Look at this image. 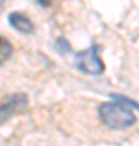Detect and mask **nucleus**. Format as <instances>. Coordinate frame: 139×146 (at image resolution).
Listing matches in <instances>:
<instances>
[{
  "label": "nucleus",
  "instance_id": "obj_1",
  "mask_svg": "<svg viewBox=\"0 0 139 146\" xmlns=\"http://www.w3.org/2000/svg\"><path fill=\"white\" fill-rule=\"evenodd\" d=\"M99 119L110 130H123L136 122V115L128 106L110 101L99 106Z\"/></svg>",
  "mask_w": 139,
  "mask_h": 146
},
{
  "label": "nucleus",
  "instance_id": "obj_2",
  "mask_svg": "<svg viewBox=\"0 0 139 146\" xmlns=\"http://www.w3.org/2000/svg\"><path fill=\"white\" fill-rule=\"evenodd\" d=\"M99 50H100V47L97 44H92L86 50L78 52L74 57V65L78 67V70L86 75H92V76L100 75L105 67H103V62L100 60Z\"/></svg>",
  "mask_w": 139,
  "mask_h": 146
},
{
  "label": "nucleus",
  "instance_id": "obj_3",
  "mask_svg": "<svg viewBox=\"0 0 139 146\" xmlns=\"http://www.w3.org/2000/svg\"><path fill=\"white\" fill-rule=\"evenodd\" d=\"M8 23H10V26L16 31L23 33V34H31L34 31V25H32V21L24 15V13H10L8 15Z\"/></svg>",
  "mask_w": 139,
  "mask_h": 146
},
{
  "label": "nucleus",
  "instance_id": "obj_4",
  "mask_svg": "<svg viewBox=\"0 0 139 146\" xmlns=\"http://www.w3.org/2000/svg\"><path fill=\"white\" fill-rule=\"evenodd\" d=\"M26 102H28V99H26L24 94H15V96H11L10 101L2 106V123H3L7 119H10L15 112L23 109L26 106Z\"/></svg>",
  "mask_w": 139,
  "mask_h": 146
},
{
  "label": "nucleus",
  "instance_id": "obj_5",
  "mask_svg": "<svg viewBox=\"0 0 139 146\" xmlns=\"http://www.w3.org/2000/svg\"><path fill=\"white\" fill-rule=\"evenodd\" d=\"M0 52H2V58H0V62H2V65L10 58L11 55V46H10V42L7 41L5 37H2L0 39Z\"/></svg>",
  "mask_w": 139,
  "mask_h": 146
},
{
  "label": "nucleus",
  "instance_id": "obj_6",
  "mask_svg": "<svg viewBox=\"0 0 139 146\" xmlns=\"http://www.w3.org/2000/svg\"><path fill=\"white\" fill-rule=\"evenodd\" d=\"M110 98H112V99H115L117 102H121V104L128 106V107H136V109H139L138 102H134V101L128 99V98H125V96H120V94H110Z\"/></svg>",
  "mask_w": 139,
  "mask_h": 146
},
{
  "label": "nucleus",
  "instance_id": "obj_7",
  "mask_svg": "<svg viewBox=\"0 0 139 146\" xmlns=\"http://www.w3.org/2000/svg\"><path fill=\"white\" fill-rule=\"evenodd\" d=\"M55 47L58 49V52L60 54H67L71 50V46L68 44L67 39H63V37H60V39H57V42H55Z\"/></svg>",
  "mask_w": 139,
  "mask_h": 146
},
{
  "label": "nucleus",
  "instance_id": "obj_8",
  "mask_svg": "<svg viewBox=\"0 0 139 146\" xmlns=\"http://www.w3.org/2000/svg\"><path fill=\"white\" fill-rule=\"evenodd\" d=\"M37 3H39V5H45V7H49V2H44V0H37Z\"/></svg>",
  "mask_w": 139,
  "mask_h": 146
}]
</instances>
